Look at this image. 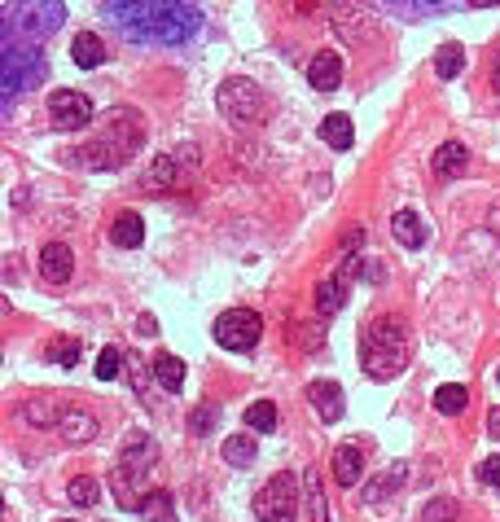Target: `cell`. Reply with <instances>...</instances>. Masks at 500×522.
<instances>
[{"label": "cell", "instance_id": "obj_34", "mask_svg": "<svg viewBox=\"0 0 500 522\" xmlns=\"http://www.w3.org/2000/svg\"><path fill=\"white\" fill-rule=\"evenodd\" d=\"M97 500H101L97 478H75V483H71V505H84V509H88V505H97Z\"/></svg>", "mask_w": 500, "mask_h": 522}, {"label": "cell", "instance_id": "obj_22", "mask_svg": "<svg viewBox=\"0 0 500 522\" xmlns=\"http://www.w3.org/2000/svg\"><path fill=\"white\" fill-rule=\"evenodd\" d=\"M71 57H75V66H84V71H97L101 62H105V45H101V35L79 31L75 45H71Z\"/></svg>", "mask_w": 500, "mask_h": 522}, {"label": "cell", "instance_id": "obj_37", "mask_svg": "<svg viewBox=\"0 0 500 522\" xmlns=\"http://www.w3.org/2000/svg\"><path fill=\"white\" fill-rule=\"evenodd\" d=\"M478 478H483L487 487H500V457H487V461L478 466Z\"/></svg>", "mask_w": 500, "mask_h": 522}, {"label": "cell", "instance_id": "obj_44", "mask_svg": "<svg viewBox=\"0 0 500 522\" xmlns=\"http://www.w3.org/2000/svg\"><path fill=\"white\" fill-rule=\"evenodd\" d=\"M496 377H500V373H496Z\"/></svg>", "mask_w": 500, "mask_h": 522}, {"label": "cell", "instance_id": "obj_42", "mask_svg": "<svg viewBox=\"0 0 500 522\" xmlns=\"http://www.w3.org/2000/svg\"><path fill=\"white\" fill-rule=\"evenodd\" d=\"M492 79H496V93H500V49H496V62H492Z\"/></svg>", "mask_w": 500, "mask_h": 522}, {"label": "cell", "instance_id": "obj_6", "mask_svg": "<svg viewBox=\"0 0 500 522\" xmlns=\"http://www.w3.org/2000/svg\"><path fill=\"white\" fill-rule=\"evenodd\" d=\"M40 79H45V57L40 53L5 45V57H0V93L5 97H18L23 88H35Z\"/></svg>", "mask_w": 500, "mask_h": 522}, {"label": "cell", "instance_id": "obj_2", "mask_svg": "<svg viewBox=\"0 0 500 522\" xmlns=\"http://www.w3.org/2000/svg\"><path fill=\"white\" fill-rule=\"evenodd\" d=\"M141 141H145V119H141L136 110L119 105V110L105 115V127L79 149L75 158L88 172H115V167H124L127 158L141 149Z\"/></svg>", "mask_w": 500, "mask_h": 522}, {"label": "cell", "instance_id": "obj_5", "mask_svg": "<svg viewBox=\"0 0 500 522\" xmlns=\"http://www.w3.org/2000/svg\"><path fill=\"white\" fill-rule=\"evenodd\" d=\"M215 343L225 351H250L259 347V338H264V316L259 312H250V307H228L215 316Z\"/></svg>", "mask_w": 500, "mask_h": 522}, {"label": "cell", "instance_id": "obj_33", "mask_svg": "<svg viewBox=\"0 0 500 522\" xmlns=\"http://www.w3.org/2000/svg\"><path fill=\"white\" fill-rule=\"evenodd\" d=\"M49 360H53V365H62V369H75V365H79V343H75V338H53V343H49Z\"/></svg>", "mask_w": 500, "mask_h": 522}, {"label": "cell", "instance_id": "obj_9", "mask_svg": "<svg viewBox=\"0 0 500 522\" xmlns=\"http://www.w3.org/2000/svg\"><path fill=\"white\" fill-rule=\"evenodd\" d=\"M329 5V18H334V31L351 40V45H365L377 35V18H369V9L360 0H325Z\"/></svg>", "mask_w": 500, "mask_h": 522}, {"label": "cell", "instance_id": "obj_11", "mask_svg": "<svg viewBox=\"0 0 500 522\" xmlns=\"http://www.w3.org/2000/svg\"><path fill=\"white\" fill-rule=\"evenodd\" d=\"M180 163H198V149L189 146L185 149V158H175V154H158L154 167L141 176L145 189H154V194H175V185H180Z\"/></svg>", "mask_w": 500, "mask_h": 522}, {"label": "cell", "instance_id": "obj_7", "mask_svg": "<svg viewBox=\"0 0 500 522\" xmlns=\"http://www.w3.org/2000/svg\"><path fill=\"white\" fill-rule=\"evenodd\" d=\"M295 509H299V478L295 474L268 478L255 497V518L259 522H295Z\"/></svg>", "mask_w": 500, "mask_h": 522}, {"label": "cell", "instance_id": "obj_23", "mask_svg": "<svg viewBox=\"0 0 500 522\" xmlns=\"http://www.w3.org/2000/svg\"><path fill=\"white\" fill-rule=\"evenodd\" d=\"M404 478H408V466H404V461H395L391 470L382 474V478H374V483L365 487V500H369V505H377V500L395 497V492H400V487H404Z\"/></svg>", "mask_w": 500, "mask_h": 522}, {"label": "cell", "instance_id": "obj_26", "mask_svg": "<svg viewBox=\"0 0 500 522\" xmlns=\"http://www.w3.org/2000/svg\"><path fill=\"white\" fill-rule=\"evenodd\" d=\"M57 430H62L66 439H79V444H84V439L97 435V417H88V413H79V408H66L62 422H57Z\"/></svg>", "mask_w": 500, "mask_h": 522}, {"label": "cell", "instance_id": "obj_1", "mask_svg": "<svg viewBox=\"0 0 500 522\" xmlns=\"http://www.w3.org/2000/svg\"><path fill=\"white\" fill-rule=\"evenodd\" d=\"M101 14L132 45H185L202 31L194 0H101Z\"/></svg>", "mask_w": 500, "mask_h": 522}, {"label": "cell", "instance_id": "obj_3", "mask_svg": "<svg viewBox=\"0 0 500 522\" xmlns=\"http://www.w3.org/2000/svg\"><path fill=\"white\" fill-rule=\"evenodd\" d=\"M408 351H413V343H408V325L400 321V316H377V321H369V329H365V338H360V360H365V373L369 377H395V373L408 365Z\"/></svg>", "mask_w": 500, "mask_h": 522}, {"label": "cell", "instance_id": "obj_4", "mask_svg": "<svg viewBox=\"0 0 500 522\" xmlns=\"http://www.w3.org/2000/svg\"><path fill=\"white\" fill-rule=\"evenodd\" d=\"M62 18H66L62 0H14L5 9V45H14L18 35L23 40H45L62 26Z\"/></svg>", "mask_w": 500, "mask_h": 522}, {"label": "cell", "instance_id": "obj_12", "mask_svg": "<svg viewBox=\"0 0 500 522\" xmlns=\"http://www.w3.org/2000/svg\"><path fill=\"white\" fill-rule=\"evenodd\" d=\"M71 273H75V255H71V246H66V242H49V246L40 250V276H45V281H53V286H66V281H71Z\"/></svg>", "mask_w": 500, "mask_h": 522}, {"label": "cell", "instance_id": "obj_21", "mask_svg": "<svg viewBox=\"0 0 500 522\" xmlns=\"http://www.w3.org/2000/svg\"><path fill=\"white\" fill-rule=\"evenodd\" d=\"M382 5L400 18H435V14H448L456 0H382Z\"/></svg>", "mask_w": 500, "mask_h": 522}, {"label": "cell", "instance_id": "obj_43", "mask_svg": "<svg viewBox=\"0 0 500 522\" xmlns=\"http://www.w3.org/2000/svg\"><path fill=\"white\" fill-rule=\"evenodd\" d=\"M465 5H475V9H492V5H500V0H465Z\"/></svg>", "mask_w": 500, "mask_h": 522}, {"label": "cell", "instance_id": "obj_18", "mask_svg": "<svg viewBox=\"0 0 500 522\" xmlns=\"http://www.w3.org/2000/svg\"><path fill=\"white\" fill-rule=\"evenodd\" d=\"M110 242L124 246V250H136L141 242H145V220H141L136 211H119L115 224H110Z\"/></svg>", "mask_w": 500, "mask_h": 522}, {"label": "cell", "instance_id": "obj_25", "mask_svg": "<svg viewBox=\"0 0 500 522\" xmlns=\"http://www.w3.org/2000/svg\"><path fill=\"white\" fill-rule=\"evenodd\" d=\"M321 136H325L329 149H351V136H355L351 115H325V119H321Z\"/></svg>", "mask_w": 500, "mask_h": 522}, {"label": "cell", "instance_id": "obj_28", "mask_svg": "<svg viewBox=\"0 0 500 522\" xmlns=\"http://www.w3.org/2000/svg\"><path fill=\"white\" fill-rule=\"evenodd\" d=\"M136 514H145L150 522H175V509H172V497H167V492H145L141 505H136Z\"/></svg>", "mask_w": 500, "mask_h": 522}, {"label": "cell", "instance_id": "obj_10", "mask_svg": "<svg viewBox=\"0 0 500 522\" xmlns=\"http://www.w3.org/2000/svg\"><path fill=\"white\" fill-rule=\"evenodd\" d=\"M49 119H53V127H62V132H79V127L93 124V101L84 97V93L57 88L49 97Z\"/></svg>", "mask_w": 500, "mask_h": 522}, {"label": "cell", "instance_id": "obj_30", "mask_svg": "<svg viewBox=\"0 0 500 522\" xmlns=\"http://www.w3.org/2000/svg\"><path fill=\"white\" fill-rule=\"evenodd\" d=\"M246 426H250V430H259V435H273V430H276V408L268 404V399L246 404Z\"/></svg>", "mask_w": 500, "mask_h": 522}, {"label": "cell", "instance_id": "obj_16", "mask_svg": "<svg viewBox=\"0 0 500 522\" xmlns=\"http://www.w3.org/2000/svg\"><path fill=\"white\" fill-rule=\"evenodd\" d=\"M158 461V444H154L150 435H132L124 447V457H119V466H124L127 474H145Z\"/></svg>", "mask_w": 500, "mask_h": 522}, {"label": "cell", "instance_id": "obj_36", "mask_svg": "<svg viewBox=\"0 0 500 522\" xmlns=\"http://www.w3.org/2000/svg\"><path fill=\"white\" fill-rule=\"evenodd\" d=\"M119 373H124V356H119V347H105L97 356V377L101 382H115Z\"/></svg>", "mask_w": 500, "mask_h": 522}, {"label": "cell", "instance_id": "obj_41", "mask_svg": "<svg viewBox=\"0 0 500 522\" xmlns=\"http://www.w3.org/2000/svg\"><path fill=\"white\" fill-rule=\"evenodd\" d=\"M360 242H365V233H360V228H351L347 237H343V246H360Z\"/></svg>", "mask_w": 500, "mask_h": 522}, {"label": "cell", "instance_id": "obj_14", "mask_svg": "<svg viewBox=\"0 0 500 522\" xmlns=\"http://www.w3.org/2000/svg\"><path fill=\"white\" fill-rule=\"evenodd\" d=\"M307 84H312L316 93H334V88L343 84V57H338V53H316L312 66H307Z\"/></svg>", "mask_w": 500, "mask_h": 522}, {"label": "cell", "instance_id": "obj_29", "mask_svg": "<svg viewBox=\"0 0 500 522\" xmlns=\"http://www.w3.org/2000/svg\"><path fill=\"white\" fill-rule=\"evenodd\" d=\"M465 404H470V391H465V386H439V391H435V408H439L444 417H456Z\"/></svg>", "mask_w": 500, "mask_h": 522}, {"label": "cell", "instance_id": "obj_8", "mask_svg": "<svg viewBox=\"0 0 500 522\" xmlns=\"http://www.w3.org/2000/svg\"><path fill=\"white\" fill-rule=\"evenodd\" d=\"M215 105H220V115L233 119V124H255V119H264V93L250 84V79H225L220 84V93H215Z\"/></svg>", "mask_w": 500, "mask_h": 522}, {"label": "cell", "instance_id": "obj_24", "mask_svg": "<svg viewBox=\"0 0 500 522\" xmlns=\"http://www.w3.org/2000/svg\"><path fill=\"white\" fill-rule=\"evenodd\" d=\"M154 377H158L163 391H180V386H185V365L175 360L172 351H158V356H154Z\"/></svg>", "mask_w": 500, "mask_h": 522}, {"label": "cell", "instance_id": "obj_27", "mask_svg": "<svg viewBox=\"0 0 500 522\" xmlns=\"http://www.w3.org/2000/svg\"><path fill=\"white\" fill-rule=\"evenodd\" d=\"M62 413H66V408L53 404V399H31V404L18 408V417H23V422H35V426H57L62 422Z\"/></svg>", "mask_w": 500, "mask_h": 522}, {"label": "cell", "instance_id": "obj_13", "mask_svg": "<svg viewBox=\"0 0 500 522\" xmlns=\"http://www.w3.org/2000/svg\"><path fill=\"white\" fill-rule=\"evenodd\" d=\"M307 399H312V408H316V417L321 422H343V386L338 382H329V377H321V382H312L307 386Z\"/></svg>", "mask_w": 500, "mask_h": 522}, {"label": "cell", "instance_id": "obj_39", "mask_svg": "<svg viewBox=\"0 0 500 522\" xmlns=\"http://www.w3.org/2000/svg\"><path fill=\"white\" fill-rule=\"evenodd\" d=\"M487 435L500 444V408H492V417H487Z\"/></svg>", "mask_w": 500, "mask_h": 522}, {"label": "cell", "instance_id": "obj_38", "mask_svg": "<svg viewBox=\"0 0 500 522\" xmlns=\"http://www.w3.org/2000/svg\"><path fill=\"white\" fill-rule=\"evenodd\" d=\"M215 417H220V413H215V408H211V404H202L198 413H194V435H202V430H206V426H215Z\"/></svg>", "mask_w": 500, "mask_h": 522}, {"label": "cell", "instance_id": "obj_32", "mask_svg": "<svg viewBox=\"0 0 500 522\" xmlns=\"http://www.w3.org/2000/svg\"><path fill=\"white\" fill-rule=\"evenodd\" d=\"M255 439H246V435H233V439H225V461L228 466H250L255 461Z\"/></svg>", "mask_w": 500, "mask_h": 522}, {"label": "cell", "instance_id": "obj_17", "mask_svg": "<svg viewBox=\"0 0 500 522\" xmlns=\"http://www.w3.org/2000/svg\"><path fill=\"white\" fill-rule=\"evenodd\" d=\"M334 478L343 483V487H355L360 478H365V452L360 447H351V444H343V447H334Z\"/></svg>", "mask_w": 500, "mask_h": 522}, {"label": "cell", "instance_id": "obj_40", "mask_svg": "<svg viewBox=\"0 0 500 522\" xmlns=\"http://www.w3.org/2000/svg\"><path fill=\"white\" fill-rule=\"evenodd\" d=\"M136 329H141L145 338H154V329H158V325H154V316H141V321H136Z\"/></svg>", "mask_w": 500, "mask_h": 522}, {"label": "cell", "instance_id": "obj_15", "mask_svg": "<svg viewBox=\"0 0 500 522\" xmlns=\"http://www.w3.org/2000/svg\"><path fill=\"white\" fill-rule=\"evenodd\" d=\"M347 276H351V268L343 264L334 276H325L321 286H316V312L321 316H334V312H343V298H347Z\"/></svg>", "mask_w": 500, "mask_h": 522}, {"label": "cell", "instance_id": "obj_31", "mask_svg": "<svg viewBox=\"0 0 500 522\" xmlns=\"http://www.w3.org/2000/svg\"><path fill=\"white\" fill-rule=\"evenodd\" d=\"M435 71H439V79L461 75V71H465V49H461V45H444L439 57H435Z\"/></svg>", "mask_w": 500, "mask_h": 522}, {"label": "cell", "instance_id": "obj_19", "mask_svg": "<svg viewBox=\"0 0 500 522\" xmlns=\"http://www.w3.org/2000/svg\"><path fill=\"white\" fill-rule=\"evenodd\" d=\"M430 167H435V176L452 180V176H461L465 167H470V154H465V146H461V141H444V146L435 149Z\"/></svg>", "mask_w": 500, "mask_h": 522}, {"label": "cell", "instance_id": "obj_20", "mask_svg": "<svg viewBox=\"0 0 500 522\" xmlns=\"http://www.w3.org/2000/svg\"><path fill=\"white\" fill-rule=\"evenodd\" d=\"M391 233H395V242L408 250H417L425 242V224L417 211H395V216H391Z\"/></svg>", "mask_w": 500, "mask_h": 522}, {"label": "cell", "instance_id": "obj_35", "mask_svg": "<svg viewBox=\"0 0 500 522\" xmlns=\"http://www.w3.org/2000/svg\"><path fill=\"white\" fill-rule=\"evenodd\" d=\"M422 522H456V500L435 497V500H430V505L422 509Z\"/></svg>", "mask_w": 500, "mask_h": 522}]
</instances>
